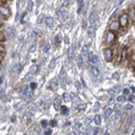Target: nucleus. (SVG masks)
Masks as SVG:
<instances>
[{"mask_svg":"<svg viewBox=\"0 0 135 135\" xmlns=\"http://www.w3.org/2000/svg\"><path fill=\"white\" fill-rule=\"evenodd\" d=\"M10 14H11V12H10V9L8 8V6L3 3H0V15L3 19H8Z\"/></svg>","mask_w":135,"mask_h":135,"instance_id":"f257e3e1","label":"nucleus"},{"mask_svg":"<svg viewBox=\"0 0 135 135\" xmlns=\"http://www.w3.org/2000/svg\"><path fill=\"white\" fill-rule=\"evenodd\" d=\"M116 38H117V35L115 31L112 30H108L106 34V42L107 44H112L115 41H116Z\"/></svg>","mask_w":135,"mask_h":135,"instance_id":"f03ea898","label":"nucleus"},{"mask_svg":"<svg viewBox=\"0 0 135 135\" xmlns=\"http://www.w3.org/2000/svg\"><path fill=\"white\" fill-rule=\"evenodd\" d=\"M119 24L120 26L122 27H126L127 25H129V15H127L126 13H122L121 15L119 17Z\"/></svg>","mask_w":135,"mask_h":135,"instance_id":"7ed1b4c3","label":"nucleus"},{"mask_svg":"<svg viewBox=\"0 0 135 135\" xmlns=\"http://www.w3.org/2000/svg\"><path fill=\"white\" fill-rule=\"evenodd\" d=\"M87 58H89L90 64H92L93 66H96L97 64H99L98 57H97V55H95V54H93V53H89V54H87Z\"/></svg>","mask_w":135,"mask_h":135,"instance_id":"20e7f679","label":"nucleus"},{"mask_svg":"<svg viewBox=\"0 0 135 135\" xmlns=\"http://www.w3.org/2000/svg\"><path fill=\"white\" fill-rule=\"evenodd\" d=\"M104 55L107 62H111L112 58H114V53H112V50L110 48H106L104 50Z\"/></svg>","mask_w":135,"mask_h":135,"instance_id":"39448f33","label":"nucleus"},{"mask_svg":"<svg viewBox=\"0 0 135 135\" xmlns=\"http://www.w3.org/2000/svg\"><path fill=\"white\" fill-rule=\"evenodd\" d=\"M97 21H98V14H97V12L96 11L92 12V13L90 14V16H89L90 24H91V25H95L97 23Z\"/></svg>","mask_w":135,"mask_h":135,"instance_id":"423d86ee","label":"nucleus"},{"mask_svg":"<svg viewBox=\"0 0 135 135\" xmlns=\"http://www.w3.org/2000/svg\"><path fill=\"white\" fill-rule=\"evenodd\" d=\"M57 15H58L61 22H64V21H66V19H68V12H67L66 10H61V11H58Z\"/></svg>","mask_w":135,"mask_h":135,"instance_id":"0eeeda50","label":"nucleus"},{"mask_svg":"<svg viewBox=\"0 0 135 135\" xmlns=\"http://www.w3.org/2000/svg\"><path fill=\"white\" fill-rule=\"evenodd\" d=\"M120 29V24L118 21H112L110 25H109V30H112V31H117Z\"/></svg>","mask_w":135,"mask_h":135,"instance_id":"6e6552de","label":"nucleus"},{"mask_svg":"<svg viewBox=\"0 0 135 135\" xmlns=\"http://www.w3.org/2000/svg\"><path fill=\"white\" fill-rule=\"evenodd\" d=\"M61 104H62V99L59 97H55V99L53 101V107L55 108V110H58L59 107H61Z\"/></svg>","mask_w":135,"mask_h":135,"instance_id":"1a4fd4ad","label":"nucleus"},{"mask_svg":"<svg viewBox=\"0 0 135 135\" xmlns=\"http://www.w3.org/2000/svg\"><path fill=\"white\" fill-rule=\"evenodd\" d=\"M58 110L61 111V114L63 115V116H66V115H68V112H69L68 107H67V106H62V105H61V107H59Z\"/></svg>","mask_w":135,"mask_h":135,"instance_id":"9d476101","label":"nucleus"},{"mask_svg":"<svg viewBox=\"0 0 135 135\" xmlns=\"http://www.w3.org/2000/svg\"><path fill=\"white\" fill-rule=\"evenodd\" d=\"M89 49H90V44H86V46L82 48V55L87 56V54H89Z\"/></svg>","mask_w":135,"mask_h":135,"instance_id":"9b49d317","label":"nucleus"},{"mask_svg":"<svg viewBox=\"0 0 135 135\" xmlns=\"http://www.w3.org/2000/svg\"><path fill=\"white\" fill-rule=\"evenodd\" d=\"M126 57H127V49L124 48L121 51V61H125Z\"/></svg>","mask_w":135,"mask_h":135,"instance_id":"f8f14e48","label":"nucleus"},{"mask_svg":"<svg viewBox=\"0 0 135 135\" xmlns=\"http://www.w3.org/2000/svg\"><path fill=\"white\" fill-rule=\"evenodd\" d=\"M46 24H47V26H48V27H53V25H54L53 19H52V17H47V19H46Z\"/></svg>","mask_w":135,"mask_h":135,"instance_id":"ddd939ff","label":"nucleus"},{"mask_svg":"<svg viewBox=\"0 0 135 135\" xmlns=\"http://www.w3.org/2000/svg\"><path fill=\"white\" fill-rule=\"evenodd\" d=\"M112 114V109L111 108H106L105 109V111H104V116H105V118H109L110 117V115Z\"/></svg>","mask_w":135,"mask_h":135,"instance_id":"4468645a","label":"nucleus"},{"mask_svg":"<svg viewBox=\"0 0 135 135\" xmlns=\"http://www.w3.org/2000/svg\"><path fill=\"white\" fill-rule=\"evenodd\" d=\"M29 71H30L32 75L37 74V72H38V65H32L30 67V69H29Z\"/></svg>","mask_w":135,"mask_h":135,"instance_id":"2eb2a0df","label":"nucleus"},{"mask_svg":"<svg viewBox=\"0 0 135 135\" xmlns=\"http://www.w3.org/2000/svg\"><path fill=\"white\" fill-rule=\"evenodd\" d=\"M92 74H93V76L94 77H97L99 75V70H98V68L95 66H92Z\"/></svg>","mask_w":135,"mask_h":135,"instance_id":"dca6fc26","label":"nucleus"},{"mask_svg":"<svg viewBox=\"0 0 135 135\" xmlns=\"http://www.w3.org/2000/svg\"><path fill=\"white\" fill-rule=\"evenodd\" d=\"M94 122H95V124H97V125H99V124L102 123V119H101L99 115H96V116L94 117Z\"/></svg>","mask_w":135,"mask_h":135,"instance_id":"f3484780","label":"nucleus"},{"mask_svg":"<svg viewBox=\"0 0 135 135\" xmlns=\"http://www.w3.org/2000/svg\"><path fill=\"white\" fill-rule=\"evenodd\" d=\"M61 37L59 36H56L55 38H54V43H55V46H59V44H61Z\"/></svg>","mask_w":135,"mask_h":135,"instance_id":"a211bd4d","label":"nucleus"},{"mask_svg":"<svg viewBox=\"0 0 135 135\" xmlns=\"http://www.w3.org/2000/svg\"><path fill=\"white\" fill-rule=\"evenodd\" d=\"M40 125H41L42 127H43V129H46V127L49 125V122L47 121V120H42V121L40 122Z\"/></svg>","mask_w":135,"mask_h":135,"instance_id":"6ab92c4d","label":"nucleus"},{"mask_svg":"<svg viewBox=\"0 0 135 135\" xmlns=\"http://www.w3.org/2000/svg\"><path fill=\"white\" fill-rule=\"evenodd\" d=\"M4 40H6V35H4L1 30H0V42H2V43H3Z\"/></svg>","mask_w":135,"mask_h":135,"instance_id":"aec40b11","label":"nucleus"},{"mask_svg":"<svg viewBox=\"0 0 135 135\" xmlns=\"http://www.w3.org/2000/svg\"><path fill=\"white\" fill-rule=\"evenodd\" d=\"M82 65H83V59H82V56L80 55V56H78V66L82 67Z\"/></svg>","mask_w":135,"mask_h":135,"instance_id":"412c9836","label":"nucleus"},{"mask_svg":"<svg viewBox=\"0 0 135 135\" xmlns=\"http://www.w3.org/2000/svg\"><path fill=\"white\" fill-rule=\"evenodd\" d=\"M63 97H64V99H65L66 102H69V101H70V95H69L68 93H64V94H63Z\"/></svg>","mask_w":135,"mask_h":135,"instance_id":"4be33fe9","label":"nucleus"},{"mask_svg":"<svg viewBox=\"0 0 135 135\" xmlns=\"http://www.w3.org/2000/svg\"><path fill=\"white\" fill-rule=\"evenodd\" d=\"M74 51H75V48H74V46H72L71 47V48L70 49H69V51H68V57H69V58H71V54H74Z\"/></svg>","mask_w":135,"mask_h":135,"instance_id":"5701e85b","label":"nucleus"},{"mask_svg":"<svg viewBox=\"0 0 135 135\" xmlns=\"http://www.w3.org/2000/svg\"><path fill=\"white\" fill-rule=\"evenodd\" d=\"M80 126H81V124H80V123H77L76 127H75V132H76V134H79V132H80Z\"/></svg>","mask_w":135,"mask_h":135,"instance_id":"b1692460","label":"nucleus"},{"mask_svg":"<svg viewBox=\"0 0 135 135\" xmlns=\"http://www.w3.org/2000/svg\"><path fill=\"white\" fill-rule=\"evenodd\" d=\"M94 30H95V29H94V25H92V27L89 29V35H90V36H91V37L93 36V34H94Z\"/></svg>","mask_w":135,"mask_h":135,"instance_id":"393cba45","label":"nucleus"},{"mask_svg":"<svg viewBox=\"0 0 135 135\" xmlns=\"http://www.w3.org/2000/svg\"><path fill=\"white\" fill-rule=\"evenodd\" d=\"M36 43H34V44H32V46H31V48L30 49H29V53H32V52H35V51H36Z\"/></svg>","mask_w":135,"mask_h":135,"instance_id":"a878e982","label":"nucleus"},{"mask_svg":"<svg viewBox=\"0 0 135 135\" xmlns=\"http://www.w3.org/2000/svg\"><path fill=\"white\" fill-rule=\"evenodd\" d=\"M29 87H30V90H35L37 87V83L36 82H31V83L29 84Z\"/></svg>","mask_w":135,"mask_h":135,"instance_id":"bb28decb","label":"nucleus"},{"mask_svg":"<svg viewBox=\"0 0 135 135\" xmlns=\"http://www.w3.org/2000/svg\"><path fill=\"white\" fill-rule=\"evenodd\" d=\"M124 99H125V95H121V96L117 97V101H118V102H123Z\"/></svg>","mask_w":135,"mask_h":135,"instance_id":"cd10ccee","label":"nucleus"},{"mask_svg":"<svg viewBox=\"0 0 135 135\" xmlns=\"http://www.w3.org/2000/svg\"><path fill=\"white\" fill-rule=\"evenodd\" d=\"M84 108H86V104L82 103V104H79L78 105V109H79V110H83Z\"/></svg>","mask_w":135,"mask_h":135,"instance_id":"c85d7f7f","label":"nucleus"},{"mask_svg":"<svg viewBox=\"0 0 135 135\" xmlns=\"http://www.w3.org/2000/svg\"><path fill=\"white\" fill-rule=\"evenodd\" d=\"M49 50H50V44L48 43V44H46V46H44V48H43V52H49Z\"/></svg>","mask_w":135,"mask_h":135,"instance_id":"c756f323","label":"nucleus"},{"mask_svg":"<svg viewBox=\"0 0 135 135\" xmlns=\"http://www.w3.org/2000/svg\"><path fill=\"white\" fill-rule=\"evenodd\" d=\"M49 124H50V125H51L52 127H53V126H55L57 123H56V121H55V120H51V121L49 122Z\"/></svg>","mask_w":135,"mask_h":135,"instance_id":"7c9ffc66","label":"nucleus"},{"mask_svg":"<svg viewBox=\"0 0 135 135\" xmlns=\"http://www.w3.org/2000/svg\"><path fill=\"white\" fill-rule=\"evenodd\" d=\"M78 1V4H79V9H78V11L80 12V10H81V6H82V3H83V0H77Z\"/></svg>","mask_w":135,"mask_h":135,"instance_id":"2f4dec72","label":"nucleus"},{"mask_svg":"<svg viewBox=\"0 0 135 135\" xmlns=\"http://www.w3.org/2000/svg\"><path fill=\"white\" fill-rule=\"evenodd\" d=\"M52 133V130L51 129H48V130H46V131H44V135H50V134H51Z\"/></svg>","mask_w":135,"mask_h":135,"instance_id":"473e14b6","label":"nucleus"},{"mask_svg":"<svg viewBox=\"0 0 135 135\" xmlns=\"http://www.w3.org/2000/svg\"><path fill=\"white\" fill-rule=\"evenodd\" d=\"M129 94H130V90L129 89H124L123 90V95H129Z\"/></svg>","mask_w":135,"mask_h":135,"instance_id":"72a5a7b5","label":"nucleus"},{"mask_svg":"<svg viewBox=\"0 0 135 135\" xmlns=\"http://www.w3.org/2000/svg\"><path fill=\"white\" fill-rule=\"evenodd\" d=\"M98 132H99V127H98V126H97V127H95V129L93 130V134H94V135L98 134Z\"/></svg>","mask_w":135,"mask_h":135,"instance_id":"f704fd0d","label":"nucleus"},{"mask_svg":"<svg viewBox=\"0 0 135 135\" xmlns=\"http://www.w3.org/2000/svg\"><path fill=\"white\" fill-rule=\"evenodd\" d=\"M124 108H125L126 109V110H131V109H133V107H132V105H126V106L125 107H124Z\"/></svg>","mask_w":135,"mask_h":135,"instance_id":"c9c22d12","label":"nucleus"},{"mask_svg":"<svg viewBox=\"0 0 135 135\" xmlns=\"http://www.w3.org/2000/svg\"><path fill=\"white\" fill-rule=\"evenodd\" d=\"M3 58H4V52H1V51H0V61H2Z\"/></svg>","mask_w":135,"mask_h":135,"instance_id":"e433bc0d","label":"nucleus"},{"mask_svg":"<svg viewBox=\"0 0 135 135\" xmlns=\"http://www.w3.org/2000/svg\"><path fill=\"white\" fill-rule=\"evenodd\" d=\"M0 51L4 52V47H3V43H2V42H0Z\"/></svg>","mask_w":135,"mask_h":135,"instance_id":"4c0bfd02","label":"nucleus"},{"mask_svg":"<svg viewBox=\"0 0 135 135\" xmlns=\"http://www.w3.org/2000/svg\"><path fill=\"white\" fill-rule=\"evenodd\" d=\"M57 83H58V82H57V79H54L53 80V82H52V87H54V86H57Z\"/></svg>","mask_w":135,"mask_h":135,"instance_id":"58836bf2","label":"nucleus"},{"mask_svg":"<svg viewBox=\"0 0 135 135\" xmlns=\"http://www.w3.org/2000/svg\"><path fill=\"white\" fill-rule=\"evenodd\" d=\"M129 101L131 102V103H134V94H133V95H131V96L129 97Z\"/></svg>","mask_w":135,"mask_h":135,"instance_id":"ea45409f","label":"nucleus"},{"mask_svg":"<svg viewBox=\"0 0 135 135\" xmlns=\"http://www.w3.org/2000/svg\"><path fill=\"white\" fill-rule=\"evenodd\" d=\"M69 4V0H64L63 1V6H68Z\"/></svg>","mask_w":135,"mask_h":135,"instance_id":"a19ab883","label":"nucleus"},{"mask_svg":"<svg viewBox=\"0 0 135 135\" xmlns=\"http://www.w3.org/2000/svg\"><path fill=\"white\" fill-rule=\"evenodd\" d=\"M28 10H32V2L31 1H29V3H28Z\"/></svg>","mask_w":135,"mask_h":135,"instance_id":"79ce46f5","label":"nucleus"},{"mask_svg":"<svg viewBox=\"0 0 135 135\" xmlns=\"http://www.w3.org/2000/svg\"><path fill=\"white\" fill-rule=\"evenodd\" d=\"M25 15H26V13H24L23 15H22V19H21V23H24V17H25Z\"/></svg>","mask_w":135,"mask_h":135,"instance_id":"37998d69","label":"nucleus"},{"mask_svg":"<svg viewBox=\"0 0 135 135\" xmlns=\"http://www.w3.org/2000/svg\"><path fill=\"white\" fill-rule=\"evenodd\" d=\"M117 12H118V11H117V10H116V12H115V13H114V14H112V15L110 16V19H114V17H115V16H116V15H117Z\"/></svg>","mask_w":135,"mask_h":135,"instance_id":"c03bdc74","label":"nucleus"},{"mask_svg":"<svg viewBox=\"0 0 135 135\" xmlns=\"http://www.w3.org/2000/svg\"><path fill=\"white\" fill-rule=\"evenodd\" d=\"M50 104H51V102H50V101H48V103H46V108H49Z\"/></svg>","mask_w":135,"mask_h":135,"instance_id":"a18cd8bd","label":"nucleus"},{"mask_svg":"<svg viewBox=\"0 0 135 135\" xmlns=\"http://www.w3.org/2000/svg\"><path fill=\"white\" fill-rule=\"evenodd\" d=\"M2 82H3V76H1V77H0V86L2 84Z\"/></svg>","mask_w":135,"mask_h":135,"instance_id":"49530a36","label":"nucleus"},{"mask_svg":"<svg viewBox=\"0 0 135 135\" xmlns=\"http://www.w3.org/2000/svg\"><path fill=\"white\" fill-rule=\"evenodd\" d=\"M122 2H123V0H118V3H117V6H119V4H121Z\"/></svg>","mask_w":135,"mask_h":135,"instance_id":"de8ad7c7","label":"nucleus"},{"mask_svg":"<svg viewBox=\"0 0 135 135\" xmlns=\"http://www.w3.org/2000/svg\"><path fill=\"white\" fill-rule=\"evenodd\" d=\"M82 27H83V28H86V27H87V22H83V25H82Z\"/></svg>","mask_w":135,"mask_h":135,"instance_id":"09e8293b","label":"nucleus"},{"mask_svg":"<svg viewBox=\"0 0 135 135\" xmlns=\"http://www.w3.org/2000/svg\"><path fill=\"white\" fill-rule=\"evenodd\" d=\"M131 90L133 91V94H134V92H135V87H134V86H132V87H131Z\"/></svg>","mask_w":135,"mask_h":135,"instance_id":"8fccbe9b","label":"nucleus"},{"mask_svg":"<svg viewBox=\"0 0 135 135\" xmlns=\"http://www.w3.org/2000/svg\"><path fill=\"white\" fill-rule=\"evenodd\" d=\"M1 2H6V1H8V0H0Z\"/></svg>","mask_w":135,"mask_h":135,"instance_id":"3c124183","label":"nucleus"},{"mask_svg":"<svg viewBox=\"0 0 135 135\" xmlns=\"http://www.w3.org/2000/svg\"><path fill=\"white\" fill-rule=\"evenodd\" d=\"M1 67H2V64H1V61H0V69H1Z\"/></svg>","mask_w":135,"mask_h":135,"instance_id":"603ef678","label":"nucleus"},{"mask_svg":"<svg viewBox=\"0 0 135 135\" xmlns=\"http://www.w3.org/2000/svg\"><path fill=\"white\" fill-rule=\"evenodd\" d=\"M0 30H1V26H0Z\"/></svg>","mask_w":135,"mask_h":135,"instance_id":"864d4df0","label":"nucleus"}]
</instances>
